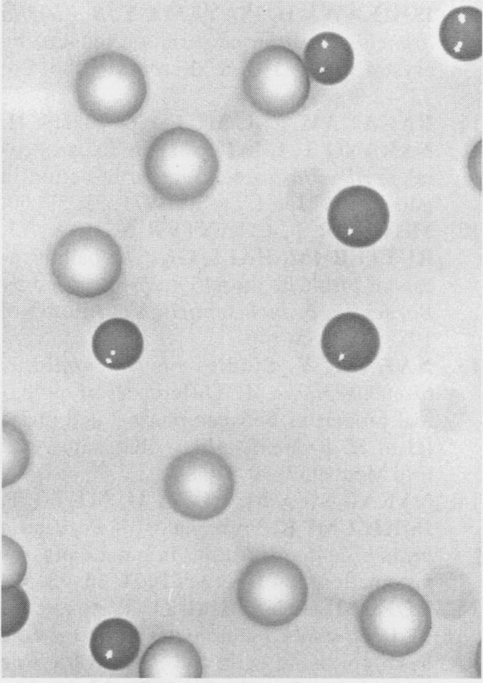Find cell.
<instances>
[{"label": "cell", "mask_w": 483, "mask_h": 683, "mask_svg": "<svg viewBox=\"0 0 483 683\" xmlns=\"http://www.w3.org/2000/svg\"><path fill=\"white\" fill-rule=\"evenodd\" d=\"M304 63L308 75L316 82L332 85L345 80L354 61L349 42L342 36L325 31L313 36L306 44Z\"/></svg>", "instance_id": "11"}, {"label": "cell", "mask_w": 483, "mask_h": 683, "mask_svg": "<svg viewBox=\"0 0 483 683\" xmlns=\"http://www.w3.org/2000/svg\"><path fill=\"white\" fill-rule=\"evenodd\" d=\"M235 480L225 459L206 448L186 450L174 458L163 480L164 497L179 514L206 521L222 514L230 504Z\"/></svg>", "instance_id": "5"}, {"label": "cell", "mask_w": 483, "mask_h": 683, "mask_svg": "<svg viewBox=\"0 0 483 683\" xmlns=\"http://www.w3.org/2000/svg\"><path fill=\"white\" fill-rule=\"evenodd\" d=\"M432 575L429 593L441 615L453 618L465 614L472 602V591L465 576L450 568H440Z\"/></svg>", "instance_id": "15"}, {"label": "cell", "mask_w": 483, "mask_h": 683, "mask_svg": "<svg viewBox=\"0 0 483 683\" xmlns=\"http://www.w3.org/2000/svg\"><path fill=\"white\" fill-rule=\"evenodd\" d=\"M74 93L81 112L101 124L114 125L132 118L147 95L144 73L131 57L107 51L87 59L78 70Z\"/></svg>", "instance_id": "3"}, {"label": "cell", "mask_w": 483, "mask_h": 683, "mask_svg": "<svg viewBox=\"0 0 483 683\" xmlns=\"http://www.w3.org/2000/svg\"><path fill=\"white\" fill-rule=\"evenodd\" d=\"M236 597L243 613L266 628L285 625L306 605L308 586L301 569L291 560L265 555L252 560L239 576Z\"/></svg>", "instance_id": "6"}, {"label": "cell", "mask_w": 483, "mask_h": 683, "mask_svg": "<svg viewBox=\"0 0 483 683\" xmlns=\"http://www.w3.org/2000/svg\"><path fill=\"white\" fill-rule=\"evenodd\" d=\"M120 245L106 231L80 226L65 233L51 255V275L61 290L83 299L108 292L122 270Z\"/></svg>", "instance_id": "4"}, {"label": "cell", "mask_w": 483, "mask_h": 683, "mask_svg": "<svg viewBox=\"0 0 483 683\" xmlns=\"http://www.w3.org/2000/svg\"><path fill=\"white\" fill-rule=\"evenodd\" d=\"M358 623L371 649L382 655L403 657L424 645L432 628V615L428 602L414 587L390 582L366 596Z\"/></svg>", "instance_id": "2"}, {"label": "cell", "mask_w": 483, "mask_h": 683, "mask_svg": "<svg viewBox=\"0 0 483 683\" xmlns=\"http://www.w3.org/2000/svg\"><path fill=\"white\" fill-rule=\"evenodd\" d=\"M26 572V559L21 546L3 536L1 546V586L19 585Z\"/></svg>", "instance_id": "18"}, {"label": "cell", "mask_w": 483, "mask_h": 683, "mask_svg": "<svg viewBox=\"0 0 483 683\" xmlns=\"http://www.w3.org/2000/svg\"><path fill=\"white\" fill-rule=\"evenodd\" d=\"M441 46L448 55L461 61L482 55V12L471 6L450 11L439 29Z\"/></svg>", "instance_id": "14"}, {"label": "cell", "mask_w": 483, "mask_h": 683, "mask_svg": "<svg viewBox=\"0 0 483 683\" xmlns=\"http://www.w3.org/2000/svg\"><path fill=\"white\" fill-rule=\"evenodd\" d=\"M322 349L327 360L345 371H357L369 366L380 346L378 330L364 315L355 312L338 314L325 326Z\"/></svg>", "instance_id": "9"}, {"label": "cell", "mask_w": 483, "mask_h": 683, "mask_svg": "<svg viewBox=\"0 0 483 683\" xmlns=\"http://www.w3.org/2000/svg\"><path fill=\"white\" fill-rule=\"evenodd\" d=\"M1 637L19 631L29 616L30 602L26 592L18 585L1 586Z\"/></svg>", "instance_id": "17"}, {"label": "cell", "mask_w": 483, "mask_h": 683, "mask_svg": "<svg viewBox=\"0 0 483 683\" xmlns=\"http://www.w3.org/2000/svg\"><path fill=\"white\" fill-rule=\"evenodd\" d=\"M329 227L341 243L366 248L378 241L389 223L384 198L375 190L361 185L340 191L332 199L327 214Z\"/></svg>", "instance_id": "8"}, {"label": "cell", "mask_w": 483, "mask_h": 683, "mask_svg": "<svg viewBox=\"0 0 483 683\" xmlns=\"http://www.w3.org/2000/svg\"><path fill=\"white\" fill-rule=\"evenodd\" d=\"M219 161L201 132L174 127L156 136L144 159V173L152 191L163 201L186 204L205 196L216 181Z\"/></svg>", "instance_id": "1"}, {"label": "cell", "mask_w": 483, "mask_h": 683, "mask_svg": "<svg viewBox=\"0 0 483 683\" xmlns=\"http://www.w3.org/2000/svg\"><path fill=\"white\" fill-rule=\"evenodd\" d=\"M241 85L248 102L261 114L282 118L306 103L310 79L299 55L282 45H269L248 59Z\"/></svg>", "instance_id": "7"}, {"label": "cell", "mask_w": 483, "mask_h": 683, "mask_svg": "<svg viewBox=\"0 0 483 683\" xmlns=\"http://www.w3.org/2000/svg\"><path fill=\"white\" fill-rule=\"evenodd\" d=\"M92 349L102 365L112 370H123L139 359L144 339L134 323L123 318H112L95 331Z\"/></svg>", "instance_id": "12"}, {"label": "cell", "mask_w": 483, "mask_h": 683, "mask_svg": "<svg viewBox=\"0 0 483 683\" xmlns=\"http://www.w3.org/2000/svg\"><path fill=\"white\" fill-rule=\"evenodd\" d=\"M1 470L2 488L18 482L30 465L31 448L24 433L10 421L2 423Z\"/></svg>", "instance_id": "16"}, {"label": "cell", "mask_w": 483, "mask_h": 683, "mask_svg": "<svg viewBox=\"0 0 483 683\" xmlns=\"http://www.w3.org/2000/svg\"><path fill=\"white\" fill-rule=\"evenodd\" d=\"M141 645L139 632L129 621L120 618L103 620L93 630L90 649L95 662L109 670H120L137 657Z\"/></svg>", "instance_id": "13"}, {"label": "cell", "mask_w": 483, "mask_h": 683, "mask_svg": "<svg viewBox=\"0 0 483 683\" xmlns=\"http://www.w3.org/2000/svg\"><path fill=\"white\" fill-rule=\"evenodd\" d=\"M199 652L185 638L170 635L156 640L144 651L139 665L140 678H200Z\"/></svg>", "instance_id": "10"}]
</instances>
